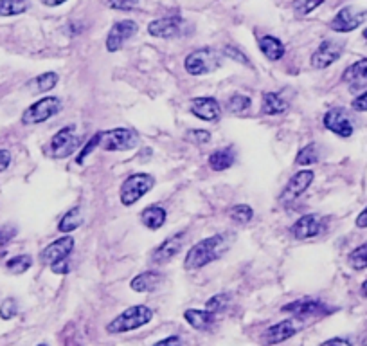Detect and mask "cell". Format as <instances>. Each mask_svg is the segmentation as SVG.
Returning <instances> with one entry per match:
<instances>
[{
	"instance_id": "20",
	"label": "cell",
	"mask_w": 367,
	"mask_h": 346,
	"mask_svg": "<svg viewBox=\"0 0 367 346\" xmlns=\"http://www.w3.org/2000/svg\"><path fill=\"white\" fill-rule=\"evenodd\" d=\"M189 110L202 121H216L218 117L222 116V107L214 98H194Z\"/></svg>"
},
{
	"instance_id": "15",
	"label": "cell",
	"mask_w": 367,
	"mask_h": 346,
	"mask_svg": "<svg viewBox=\"0 0 367 346\" xmlns=\"http://www.w3.org/2000/svg\"><path fill=\"white\" fill-rule=\"evenodd\" d=\"M184 240H186V231H179V233H175L173 236L166 238L164 242L151 253V262H153L155 265H162L166 264V262H169V260H173L175 256L180 253Z\"/></svg>"
},
{
	"instance_id": "13",
	"label": "cell",
	"mask_w": 367,
	"mask_h": 346,
	"mask_svg": "<svg viewBox=\"0 0 367 346\" xmlns=\"http://www.w3.org/2000/svg\"><path fill=\"white\" fill-rule=\"evenodd\" d=\"M364 20H366L364 11H357L355 8L348 5L335 15V18L329 24V29L335 31V33H351L364 24Z\"/></svg>"
},
{
	"instance_id": "11",
	"label": "cell",
	"mask_w": 367,
	"mask_h": 346,
	"mask_svg": "<svg viewBox=\"0 0 367 346\" xmlns=\"http://www.w3.org/2000/svg\"><path fill=\"white\" fill-rule=\"evenodd\" d=\"M324 227H326V222H324L322 217H320V214L309 213L305 214V217H301V219L292 225L290 233L295 240H312L317 238L324 231Z\"/></svg>"
},
{
	"instance_id": "48",
	"label": "cell",
	"mask_w": 367,
	"mask_h": 346,
	"mask_svg": "<svg viewBox=\"0 0 367 346\" xmlns=\"http://www.w3.org/2000/svg\"><path fill=\"white\" fill-rule=\"evenodd\" d=\"M320 346H353V345L348 341V339H342V337H333V339L322 343Z\"/></svg>"
},
{
	"instance_id": "43",
	"label": "cell",
	"mask_w": 367,
	"mask_h": 346,
	"mask_svg": "<svg viewBox=\"0 0 367 346\" xmlns=\"http://www.w3.org/2000/svg\"><path fill=\"white\" fill-rule=\"evenodd\" d=\"M225 54H227V56H231L232 60H236V62H242V64H245V65H251V62H249V60H246V56L243 53H240V51L236 49V47H225Z\"/></svg>"
},
{
	"instance_id": "2",
	"label": "cell",
	"mask_w": 367,
	"mask_h": 346,
	"mask_svg": "<svg viewBox=\"0 0 367 346\" xmlns=\"http://www.w3.org/2000/svg\"><path fill=\"white\" fill-rule=\"evenodd\" d=\"M153 319V310L146 305H134V307L126 308L117 317H114L107 325V332L110 334H125V332L137 330V328L144 327Z\"/></svg>"
},
{
	"instance_id": "28",
	"label": "cell",
	"mask_w": 367,
	"mask_h": 346,
	"mask_svg": "<svg viewBox=\"0 0 367 346\" xmlns=\"http://www.w3.org/2000/svg\"><path fill=\"white\" fill-rule=\"evenodd\" d=\"M81 224H83L81 210L76 206V208H73V210L63 214L58 224V231H62V233H71V231L77 230Z\"/></svg>"
},
{
	"instance_id": "41",
	"label": "cell",
	"mask_w": 367,
	"mask_h": 346,
	"mask_svg": "<svg viewBox=\"0 0 367 346\" xmlns=\"http://www.w3.org/2000/svg\"><path fill=\"white\" fill-rule=\"evenodd\" d=\"M16 236V227L15 225H4L0 227V249H4L5 245L10 244L11 240Z\"/></svg>"
},
{
	"instance_id": "5",
	"label": "cell",
	"mask_w": 367,
	"mask_h": 346,
	"mask_svg": "<svg viewBox=\"0 0 367 346\" xmlns=\"http://www.w3.org/2000/svg\"><path fill=\"white\" fill-rule=\"evenodd\" d=\"M155 186V177L150 173H131L121 186L123 206H134Z\"/></svg>"
},
{
	"instance_id": "47",
	"label": "cell",
	"mask_w": 367,
	"mask_h": 346,
	"mask_svg": "<svg viewBox=\"0 0 367 346\" xmlns=\"http://www.w3.org/2000/svg\"><path fill=\"white\" fill-rule=\"evenodd\" d=\"M355 224H357V227H360V230H366L367 227V206L364 208L360 213H358L357 220H355Z\"/></svg>"
},
{
	"instance_id": "24",
	"label": "cell",
	"mask_w": 367,
	"mask_h": 346,
	"mask_svg": "<svg viewBox=\"0 0 367 346\" xmlns=\"http://www.w3.org/2000/svg\"><path fill=\"white\" fill-rule=\"evenodd\" d=\"M260 51L265 54V58L272 60V62H277V60H281L286 53L285 44H283L279 38L270 36V34H266V36H263V38L260 40Z\"/></svg>"
},
{
	"instance_id": "35",
	"label": "cell",
	"mask_w": 367,
	"mask_h": 346,
	"mask_svg": "<svg viewBox=\"0 0 367 346\" xmlns=\"http://www.w3.org/2000/svg\"><path fill=\"white\" fill-rule=\"evenodd\" d=\"M322 4L324 0H294V11L297 16H306Z\"/></svg>"
},
{
	"instance_id": "1",
	"label": "cell",
	"mask_w": 367,
	"mask_h": 346,
	"mask_svg": "<svg viewBox=\"0 0 367 346\" xmlns=\"http://www.w3.org/2000/svg\"><path fill=\"white\" fill-rule=\"evenodd\" d=\"M227 236L225 234H214L209 238L200 240L199 244H194L193 247L189 249L186 258H184V267L188 271H197L211 262L218 260L225 251H227Z\"/></svg>"
},
{
	"instance_id": "18",
	"label": "cell",
	"mask_w": 367,
	"mask_h": 346,
	"mask_svg": "<svg viewBox=\"0 0 367 346\" xmlns=\"http://www.w3.org/2000/svg\"><path fill=\"white\" fill-rule=\"evenodd\" d=\"M283 312L294 314L297 317H317L324 316V314H329V310L322 301H317V299H301V301H292L288 305L281 308Z\"/></svg>"
},
{
	"instance_id": "31",
	"label": "cell",
	"mask_w": 367,
	"mask_h": 346,
	"mask_svg": "<svg viewBox=\"0 0 367 346\" xmlns=\"http://www.w3.org/2000/svg\"><path fill=\"white\" fill-rule=\"evenodd\" d=\"M252 107V99L249 96H243V94H234L231 99H229V112L236 114V116H242V114L249 112Z\"/></svg>"
},
{
	"instance_id": "50",
	"label": "cell",
	"mask_w": 367,
	"mask_h": 346,
	"mask_svg": "<svg viewBox=\"0 0 367 346\" xmlns=\"http://www.w3.org/2000/svg\"><path fill=\"white\" fill-rule=\"evenodd\" d=\"M360 293H362L364 297H367V280L362 283V285H360Z\"/></svg>"
},
{
	"instance_id": "30",
	"label": "cell",
	"mask_w": 367,
	"mask_h": 346,
	"mask_svg": "<svg viewBox=\"0 0 367 346\" xmlns=\"http://www.w3.org/2000/svg\"><path fill=\"white\" fill-rule=\"evenodd\" d=\"M348 264L353 271H364V269H367V244L353 249L348 256Z\"/></svg>"
},
{
	"instance_id": "9",
	"label": "cell",
	"mask_w": 367,
	"mask_h": 346,
	"mask_svg": "<svg viewBox=\"0 0 367 346\" xmlns=\"http://www.w3.org/2000/svg\"><path fill=\"white\" fill-rule=\"evenodd\" d=\"M324 127L328 128L329 132H333L338 137H351L355 132V127H353V121L349 114L346 112V108L335 107L329 108L328 112L324 114Z\"/></svg>"
},
{
	"instance_id": "45",
	"label": "cell",
	"mask_w": 367,
	"mask_h": 346,
	"mask_svg": "<svg viewBox=\"0 0 367 346\" xmlns=\"http://www.w3.org/2000/svg\"><path fill=\"white\" fill-rule=\"evenodd\" d=\"M153 346H182V339L179 336H169L166 339H162V341L155 343Z\"/></svg>"
},
{
	"instance_id": "42",
	"label": "cell",
	"mask_w": 367,
	"mask_h": 346,
	"mask_svg": "<svg viewBox=\"0 0 367 346\" xmlns=\"http://www.w3.org/2000/svg\"><path fill=\"white\" fill-rule=\"evenodd\" d=\"M351 107L353 110H357V112H367V88L360 96L355 98V101L351 103Z\"/></svg>"
},
{
	"instance_id": "46",
	"label": "cell",
	"mask_w": 367,
	"mask_h": 346,
	"mask_svg": "<svg viewBox=\"0 0 367 346\" xmlns=\"http://www.w3.org/2000/svg\"><path fill=\"white\" fill-rule=\"evenodd\" d=\"M11 164V153L8 150H0V171H5Z\"/></svg>"
},
{
	"instance_id": "39",
	"label": "cell",
	"mask_w": 367,
	"mask_h": 346,
	"mask_svg": "<svg viewBox=\"0 0 367 346\" xmlns=\"http://www.w3.org/2000/svg\"><path fill=\"white\" fill-rule=\"evenodd\" d=\"M186 139L194 143V145H207L211 141V132H207V130H189Z\"/></svg>"
},
{
	"instance_id": "36",
	"label": "cell",
	"mask_w": 367,
	"mask_h": 346,
	"mask_svg": "<svg viewBox=\"0 0 367 346\" xmlns=\"http://www.w3.org/2000/svg\"><path fill=\"white\" fill-rule=\"evenodd\" d=\"M229 305V296L227 294H218V296L209 297L207 303H205V310H209V312L218 314L222 312V310H225Z\"/></svg>"
},
{
	"instance_id": "19",
	"label": "cell",
	"mask_w": 367,
	"mask_h": 346,
	"mask_svg": "<svg viewBox=\"0 0 367 346\" xmlns=\"http://www.w3.org/2000/svg\"><path fill=\"white\" fill-rule=\"evenodd\" d=\"M184 20L180 16H164V18H157L150 22L148 25V33L155 38H175L182 33Z\"/></svg>"
},
{
	"instance_id": "26",
	"label": "cell",
	"mask_w": 367,
	"mask_h": 346,
	"mask_svg": "<svg viewBox=\"0 0 367 346\" xmlns=\"http://www.w3.org/2000/svg\"><path fill=\"white\" fill-rule=\"evenodd\" d=\"M234 159L236 157H234V150L232 148H220V150L213 151L209 156V166L214 171H225L234 164Z\"/></svg>"
},
{
	"instance_id": "14",
	"label": "cell",
	"mask_w": 367,
	"mask_h": 346,
	"mask_svg": "<svg viewBox=\"0 0 367 346\" xmlns=\"http://www.w3.org/2000/svg\"><path fill=\"white\" fill-rule=\"evenodd\" d=\"M73 249H74L73 236H62V238L51 242V244L40 253V260H42V264L51 267V265L60 262V260L68 258V254L73 253Z\"/></svg>"
},
{
	"instance_id": "17",
	"label": "cell",
	"mask_w": 367,
	"mask_h": 346,
	"mask_svg": "<svg viewBox=\"0 0 367 346\" xmlns=\"http://www.w3.org/2000/svg\"><path fill=\"white\" fill-rule=\"evenodd\" d=\"M342 82L348 85L351 92H360L367 88V58L357 60L349 65L342 74Z\"/></svg>"
},
{
	"instance_id": "51",
	"label": "cell",
	"mask_w": 367,
	"mask_h": 346,
	"mask_svg": "<svg viewBox=\"0 0 367 346\" xmlns=\"http://www.w3.org/2000/svg\"><path fill=\"white\" fill-rule=\"evenodd\" d=\"M364 38L367 40V29H364Z\"/></svg>"
},
{
	"instance_id": "7",
	"label": "cell",
	"mask_w": 367,
	"mask_h": 346,
	"mask_svg": "<svg viewBox=\"0 0 367 346\" xmlns=\"http://www.w3.org/2000/svg\"><path fill=\"white\" fill-rule=\"evenodd\" d=\"M79 147V137L74 127H63L51 139V153L54 159H67Z\"/></svg>"
},
{
	"instance_id": "22",
	"label": "cell",
	"mask_w": 367,
	"mask_h": 346,
	"mask_svg": "<svg viewBox=\"0 0 367 346\" xmlns=\"http://www.w3.org/2000/svg\"><path fill=\"white\" fill-rule=\"evenodd\" d=\"M184 319L197 330L211 332L214 327V314L209 310H197V308H189L184 312Z\"/></svg>"
},
{
	"instance_id": "23",
	"label": "cell",
	"mask_w": 367,
	"mask_h": 346,
	"mask_svg": "<svg viewBox=\"0 0 367 346\" xmlns=\"http://www.w3.org/2000/svg\"><path fill=\"white\" fill-rule=\"evenodd\" d=\"M166 210L162 206H148L142 213H140V222L144 224V227L151 231L160 230L166 224Z\"/></svg>"
},
{
	"instance_id": "25",
	"label": "cell",
	"mask_w": 367,
	"mask_h": 346,
	"mask_svg": "<svg viewBox=\"0 0 367 346\" xmlns=\"http://www.w3.org/2000/svg\"><path fill=\"white\" fill-rule=\"evenodd\" d=\"M288 110V103L285 98H281L279 94L265 92L263 94V101H261V114L266 116H279Z\"/></svg>"
},
{
	"instance_id": "10",
	"label": "cell",
	"mask_w": 367,
	"mask_h": 346,
	"mask_svg": "<svg viewBox=\"0 0 367 346\" xmlns=\"http://www.w3.org/2000/svg\"><path fill=\"white\" fill-rule=\"evenodd\" d=\"M314 179H315V173L312 170L297 171V173L292 177L290 181H288V184L285 186L283 193H281V197H279L281 204L283 206L292 204L295 199H299V197L308 190L309 184L314 182Z\"/></svg>"
},
{
	"instance_id": "52",
	"label": "cell",
	"mask_w": 367,
	"mask_h": 346,
	"mask_svg": "<svg viewBox=\"0 0 367 346\" xmlns=\"http://www.w3.org/2000/svg\"><path fill=\"white\" fill-rule=\"evenodd\" d=\"M38 346H45V345H38Z\"/></svg>"
},
{
	"instance_id": "37",
	"label": "cell",
	"mask_w": 367,
	"mask_h": 346,
	"mask_svg": "<svg viewBox=\"0 0 367 346\" xmlns=\"http://www.w3.org/2000/svg\"><path fill=\"white\" fill-rule=\"evenodd\" d=\"M16 312H18V305L13 297H8L4 299V303L0 305V317L2 319H11V317H15Z\"/></svg>"
},
{
	"instance_id": "29",
	"label": "cell",
	"mask_w": 367,
	"mask_h": 346,
	"mask_svg": "<svg viewBox=\"0 0 367 346\" xmlns=\"http://www.w3.org/2000/svg\"><path fill=\"white\" fill-rule=\"evenodd\" d=\"M29 8L27 0H0V16H15L25 13Z\"/></svg>"
},
{
	"instance_id": "21",
	"label": "cell",
	"mask_w": 367,
	"mask_h": 346,
	"mask_svg": "<svg viewBox=\"0 0 367 346\" xmlns=\"http://www.w3.org/2000/svg\"><path fill=\"white\" fill-rule=\"evenodd\" d=\"M162 282H164L162 274L155 273V271H146V273H140L139 276L131 280L130 287L134 293H153Z\"/></svg>"
},
{
	"instance_id": "49",
	"label": "cell",
	"mask_w": 367,
	"mask_h": 346,
	"mask_svg": "<svg viewBox=\"0 0 367 346\" xmlns=\"http://www.w3.org/2000/svg\"><path fill=\"white\" fill-rule=\"evenodd\" d=\"M45 5H49V8H56V5H62L63 2H67V0H42Z\"/></svg>"
},
{
	"instance_id": "44",
	"label": "cell",
	"mask_w": 367,
	"mask_h": 346,
	"mask_svg": "<svg viewBox=\"0 0 367 346\" xmlns=\"http://www.w3.org/2000/svg\"><path fill=\"white\" fill-rule=\"evenodd\" d=\"M51 271H53L54 274H67L68 273V258L60 260V262H56V264L51 265Z\"/></svg>"
},
{
	"instance_id": "34",
	"label": "cell",
	"mask_w": 367,
	"mask_h": 346,
	"mask_svg": "<svg viewBox=\"0 0 367 346\" xmlns=\"http://www.w3.org/2000/svg\"><path fill=\"white\" fill-rule=\"evenodd\" d=\"M229 217H231L232 222L243 225V224H249V222L254 219V211H252V208L249 204H238L232 208Z\"/></svg>"
},
{
	"instance_id": "4",
	"label": "cell",
	"mask_w": 367,
	"mask_h": 346,
	"mask_svg": "<svg viewBox=\"0 0 367 346\" xmlns=\"http://www.w3.org/2000/svg\"><path fill=\"white\" fill-rule=\"evenodd\" d=\"M140 137L131 128H114L99 132V147L107 151H126L139 145Z\"/></svg>"
},
{
	"instance_id": "40",
	"label": "cell",
	"mask_w": 367,
	"mask_h": 346,
	"mask_svg": "<svg viewBox=\"0 0 367 346\" xmlns=\"http://www.w3.org/2000/svg\"><path fill=\"white\" fill-rule=\"evenodd\" d=\"M99 147V132L96 134V136L92 137L90 141L85 145V148H83L81 151H79V156H77V164H83V161L87 159L88 153H92V150H96V148Z\"/></svg>"
},
{
	"instance_id": "8",
	"label": "cell",
	"mask_w": 367,
	"mask_h": 346,
	"mask_svg": "<svg viewBox=\"0 0 367 346\" xmlns=\"http://www.w3.org/2000/svg\"><path fill=\"white\" fill-rule=\"evenodd\" d=\"M303 328V323L299 319H285V321L277 323L274 327L266 328L261 336V345L263 346H274L279 343H285L286 339L294 337L297 332Z\"/></svg>"
},
{
	"instance_id": "38",
	"label": "cell",
	"mask_w": 367,
	"mask_h": 346,
	"mask_svg": "<svg viewBox=\"0 0 367 346\" xmlns=\"http://www.w3.org/2000/svg\"><path fill=\"white\" fill-rule=\"evenodd\" d=\"M103 2H105L108 8L117 11H130L139 4V0H103Z\"/></svg>"
},
{
	"instance_id": "12",
	"label": "cell",
	"mask_w": 367,
	"mask_h": 346,
	"mask_svg": "<svg viewBox=\"0 0 367 346\" xmlns=\"http://www.w3.org/2000/svg\"><path fill=\"white\" fill-rule=\"evenodd\" d=\"M344 53V44L337 42V40H324L322 44L317 47L314 54H312V67L314 69H328L329 65H333L338 62V58Z\"/></svg>"
},
{
	"instance_id": "27",
	"label": "cell",
	"mask_w": 367,
	"mask_h": 346,
	"mask_svg": "<svg viewBox=\"0 0 367 346\" xmlns=\"http://www.w3.org/2000/svg\"><path fill=\"white\" fill-rule=\"evenodd\" d=\"M56 83H58V74L56 73L40 74V76H36V78L29 83L31 92L33 94L49 92V90H53V88L56 87Z\"/></svg>"
},
{
	"instance_id": "16",
	"label": "cell",
	"mask_w": 367,
	"mask_h": 346,
	"mask_svg": "<svg viewBox=\"0 0 367 346\" xmlns=\"http://www.w3.org/2000/svg\"><path fill=\"white\" fill-rule=\"evenodd\" d=\"M137 33V24L134 20H119L112 25L110 33L107 36V51L116 53L123 47L126 40H130Z\"/></svg>"
},
{
	"instance_id": "32",
	"label": "cell",
	"mask_w": 367,
	"mask_h": 346,
	"mask_svg": "<svg viewBox=\"0 0 367 346\" xmlns=\"http://www.w3.org/2000/svg\"><path fill=\"white\" fill-rule=\"evenodd\" d=\"M319 157H320L319 147H317L315 143H309V145H306V147L297 153L295 162H297L299 166H309L319 161Z\"/></svg>"
},
{
	"instance_id": "6",
	"label": "cell",
	"mask_w": 367,
	"mask_h": 346,
	"mask_svg": "<svg viewBox=\"0 0 367 346\" xmlns=\"http://www.w3.org/2000/svg\"><path fill=\"white\" fill-rule=\"evenodd\" d=\"M62 110V101L58 98H42L40 101L33 103L24 114H22V123L24 125H38V123H45L53 116Z\"/></svg>"
},
{
	"instance_id": "33",
	"label": "cell",
	"mask_w": 367,
	"mask_h": 346,
	"mask_svg": "<svg viewBox=\"0 0 367 346\" xmlns=\"http://www.w3.org/2000/svg\"><path fill=\"white\" fill-rule=\"evenodd\" d=\"M31 265H33V258H31L29 254H20V256L8 260L5 269L13 274H24Z\"/></svg>"
},
{
	"instance_id": "3",
	"label": "cell",
	"mask_w": 367,
	"mask_h": 346,
	"mask_svg": "<svg viewBox=\"0 0 367 346\" xmlns=\"http://www.w3.org/2000/svg\"><path fill=\"white\" fill-rule=\"evenodd\" d=\"M184 65H186V71L191 76H205V74H211L220 69L222 54L218 53L216 49H211V47H203V49L193 51L191 54H188Z\"/></svg>"
}]
</instances>
